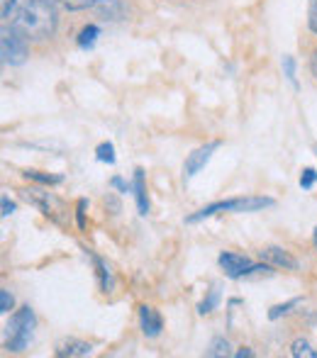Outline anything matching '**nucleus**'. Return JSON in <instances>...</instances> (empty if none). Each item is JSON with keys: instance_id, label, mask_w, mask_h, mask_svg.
I'll return each mask as SVG.
<instances>
[{"instance_id": "f257e3e1", "label": "nucleus", "mask_w": 317, "mask_h": 358, "mask_svg": "<svg viewBox=\"0 0 317 358\" xmlns=\"http://www.w3.org/2000/svg\"><path fill=\"white\" fill-rule=\"evenodd\" d=\"M13 27L27 39H47L57 29V8L52 0H22L13 15Z\"/></svg>"}, {"instance_id": "f03ea898", "label": "nucleus", "mask_w": 317, "mask_h": 358, "mask_svg": "<svg viewBox=\"0 0 317 358\" xmlns=\"http://www.w3.org/2000/svg\"><path fill=\"white\" fill-rule=\"evenodd\" d=\"M34 324H37V317L29 307L17 310L10 317V324L5 329V349L8 351H24L32 339Z\"/></svg>"}, {"instance_id": "7ed1b4c3", "label": "nucleus", "mask_w": 317, "mask_h": 358, "mask_svg": "<svg viewBox=\"0 0 317 358\" xmlns=\"http://www.w3.org/2000/svg\"><path fill=\"white\" fill-rule=\"evenodd\" d=\"M274 205V200L271 198H234V200H223V203H213L208 205V208H203L200 213L190 215L188 224H193V222H200L205 220V217H213L218 213H259V210L264 208H271Z\"/></svg>"}, {"instance_id": "20e7f679", "label": "nucleus", "mask_w": 317, "mask_h": 358, "mask_svg": "<svg viewBox=\"0 0 317 358\" xmlns=\"http://www.w3.org/2000/svg\"><path fill=\"white\" fill-rule=\"evenodd\" d=\"M0 52H3V62L10 66H20L27 62L29 49H27V37L22 32H17L15 27L3 29V39H0Z\"/></svg>"}, {"instance_id": "39448f33", "label": "nucleus", "mask_w": 317, "mask_h": 358, "mask_svg": "<svg viewBox=\"0 0 317 358\" xmlns=\"http://www.w3.org/2000/svg\"><path fill=\"white\" fill-rule=\"evenodd\" d=\"M22 198L27 200L29 205L42 210V215L49 217L52 222H62L64 205L59 203L52 193H44V190H39V188H27V190H22Z\"/></svg>"}, {"instance_id": "423d86ee", "label": "nucleus", "mask_w": 317, "mask_h": 358, "mask_svg": "<svg viewBox=\"0 0 317 358\" xmlns=\"http://www.w3.org/2000/svg\"><path fill=\"white\" fill-rule=\"evenodd\" d=\"M218 261L230 278H244V275L259 273V271L266 268V266H254L246 256H239V254H220Z\"/></svg>"}, {"instance_id": "0eeeda50", "label": "nucleus", "mask_w": 317, "mask_h": 358, "mask_svg": "<svg viewBox=\"0 0 317 358\" xmlns=\"http://www.w3.org/2000/svg\"><path fill=\"white\" fill-rule=\"evenodd\" d=\"M220 142H210V144H205V146H200V149H195L193 154L185 159V166H183V176L185 178H193L195 173H198L200 169H203L205 164L210 161V156H213V151L218 149Z\"/></svg>"}, {"instance_id": "6e6552de", "label": "nucleus", "mask_w": 317, "mask_h": 358, "mask_svg": "<svg viewBox=\"0 0 317 358\" xmlns=\"http://www.w3.org/2000/svg\"><path fill=\"white\" fill-rule=\"evenodd\" d=\"M259 256L266 261V264L276 266V268H283V271H295V268H298V261H295L288 251L279 249V246H266V249L259 251Z\"/></svg>"}, {"instance_id": "1a4fd4ad", "label": "nucleus", "mask_w": 317, "mask_h": 358, "mask_svg": "<svg viewBox=\"0 0 317 358\" xmlns=\"http://www.w3.org/2000/svg\"><path fill=\"white\" fill-rule=\"evenodd\" d=\"M139 324H142V331L147 336H159L161 334V317L154 307H149V305L139 307Z\"/></svg>"}, {"instance_id": "9d476101", "label": "nucleus", "mask_w": 317, "mask_h": 358, "mask_svg": "<svg viewBox=\"0 0 317 358\" xmlns=\"http://www.w3.org/2000/svg\"><path fill=\"white\" fill-rule=\"evenodd\" d=\"M90 344H85V341L80 339H64L57 344V356L59 358H73V356H90Z\"/></svg>"}, {"instance_id": "9b49d317", "label": "nucleus", "mask_w": 317, "mask_h": 358, "mask_svg": "<svg viewBox=\"0 0 317 358\" xmlns=\"http://www.w3.org/2000/svg\"><path fill=\"white\" fill-rule=\"evenodd\" d=\"M134 195H137V208L139 215L149 213V198H147V183H144V171H134Z\"/></svg>"}, {"instance_id": "f8f14e48", "label": "nucleus", "mask_w": 317, "mask_h": 358, "mask_svg": "<svg viewBox=\"0 0 317 358\" xmlns=\"http://www.w3.org/2000/svg\"><path fill=\"white\" fill-rule=\"evenodd\" d=\"M93 264H95V268H98V280H100L103 292H110L113 290V273H110L108 264H105L103 259H98V256H93Z\"/></svg>"}, {"instance_id": "ddd939ff", "label": "nucleus", "mask_w": 317, "mask_h": 358, "mask_svg": "<svg viewBox=\"0 0 317 358\" xmlns=\"http://www.w3.org/2000/svg\"><path fill=\"white\" fill-rule=\"evenodd\" d=\"M290 356L293 358H317V351L305 339H295L290 344Z\"/></svg>"}, {"instance_id": "4468645a", "label": "nucleus", "mask_w": 317, "mask_h": 358, "mask_svg": "<svg viewBox=\"0 0 317 358\" xmlns=\"http://www.w3.org/2000/svg\"><path fill=\"white\" fill-rule=\"evenodd\" d=\"M98 8L103 10V15H108L110 20L122 17V5H120V0H100ZM108 17H105V20H108Z\"/></svg>"}, {"instance_id": "2eb2a0df", "label": "nucleus", "mask_w": 317, "mask_h": 358, "mask_svg": "<svg viewBox=\"0 0 317 358\" xmlns=\"http://www.w3.org/2000/svg\"><path fill=\"white\" fill-rule=\"evenodd\" d=\"M98 34H100V29L95 27V24L83 27V29H80V34H78V47H83V49L93 47V42H95V37H98Z\"/></svg>"}, {"instance_id": "dca6fc26", "label": "nucleus", "mask_w": 317, "mask_h": 358, "mask_svg": "<svg viewBox=\"0 0 317 358\" xmlns=\"http://www.w3.org/2000/svg\"><path fill=\"white\" fill-rule=\"evenodd\" d=\"M218 305H220V290H218V287H213V290L208 292V297H205V300L198 305V312H200V315H208V312H213Z\"/></svg>"}, {"instance_id": "f3484780", "label": "nucleus", "mask_w": 317, "mask_h": 358, "mask_svg": "<svg viewBox=\"0 0 317 358\" xmlns=\"http://www.w3.org/2000/svg\"><path fill=\"white\" fill-rule=\"evenodd\" d=\"M24 176L32 180H37V183H44V185H57L62 183V176H49V173H42V171H24Z\"/></svg>"}, {"instance_id": "a211bd4d", "label": "nucleus", "mask_w": 317, "mask_h": 358, "mask_svg": "<svg viewBox=\"0 0 317 358\" xmlns=\"http://www.w3.org/2000/svg\"><path fill=\"white\" fill-rule=\"evenodd\" d=\"M300 305V297H295V300H288V302H283V305H276V307H271V312H269V320H279V317H283V315H288L293 307H298Z\"/></svg>"}, {"instance_id": "6ab92c4d", "label": "nucleus", "mask_w": 317, "mask_h": 358, "mask_svg": "<svg viewBox=\"0 0 317 358\" xmlns=\"http://www.w3.org/2000/svg\"><path fill=\"white\" fill-rule=\"evenodd\" d=\"M210 358H218V356H230V341L227 339H215L210 344V349L205 351Z\"/></svg>"}, {"instance_id": "aec40b11", "label": "nucleus", "mask_w": 317, "mask_h": 358, "mask_svg": "<svg viewBox=\"0 0 317 358\" xmlns=\"http://www.w3.org/2000/svg\"><path fill=\"white\" fill-rule=\"evenodd\" d=\"M64 10H85V8H93L98 5L100 0H57Z\"/></svg>"}, {"instance_id": "412c9836", "label": "nucleus", "mask_w": 317, "mask_h": 358, "mask_svg": "<svg viewBox=\"0 0 317 358\" xmlns=\"http://www.w3.org/2000/svg\"><path fill=\"white\" fill-rule=\"evenodd\" d=\"M98 161H103V164H115V146L110 142L98 146Z\"/></svg>"}, {"instance_id": "4be33fe9", "label": "nucleus", "mask_w": 317, "mask_h": 358, "mask_svg": "<svg viewBox=\"0 0 317 358\" xmlns=\"http://www.w3.org/2000/svg\"><path fill=\"white\" fill-rule=\"evenodd\" d=\"M283 71H286V76H288L290 83L298 88V80H295V62H293V57H283Z\"/></svg>"}, {"instance_id": "5701e85b", "label": "nucleus", "mask_w": 317, "mask_h": 358, "mask_svg": "<svg viewBox=\"0 0 317 358\" xmlns=\"http://www.w3.org/2000/svg\"><path fill=\"white\" fill-rule=\"evenodd\" d=\"M315 180H317V173L313 169H305L303 176H300V185H303V188H313Z\"/></svg>"}, {"instance_id": "b1692460", "label": "nucleus", "mask_w": 317, "mask_h": 358, "mask_svg": "<svg viewBox=\"0 0 317 358\" xmlns=\"http://www.w3.org/2000/svg\"><path fill=\"white\" fill-rule=\"evenodd\" d=\"M310 17H308V22H310V29L317 34V0H310Z\"/></svg>"}, {"instance_id": "393cba45", "label": "nucleus", "mask_w": 317, "mask_h": 358, "mask_svg": "<svg viewBox=\"0 0 317 358\" xmlns=\"http://www.w3.org/2000/svg\"><path fill=\"white\" fill-rule=\"evenodd\" d=\"M10 307H13V295L8 290H3L0 292V312H10Z\"/></svg>"}, {"instance_id": "a878e982", "label": "nucleus", "mask_w": 317, "mask_h": 358, "mask_svg": "<svg viewBox=\"0 0 317 358\" xmlns=\"http://www.w3.org/2000/svg\"><path fill=\"white\" fill-rule=\"evenodd\" d=\"M13 8H15V0H0V15H3V20L10 17Z\"/></svg>"}, {"instance_id": "bb28decb", "label": "nucleus", "mask_w": 317, "mask_h": 358, "mask_svg": "<svg viewBox=\"0 0 317 358\" xmlns=\"http://www.w3.org/2000/svg\"><path fill=\"white\" fill-rule=\"evenodd\" d=\"M83 213H85V200H80V203H78V227H80V229L85 227V217H83Z\"/></svg>"}, {"instance_id": "cd10ccee", "label": "nucleus", "mask_w": 317, "mask_h": 358, "mask_svg": "<svg viewBox=\"0 0 317 358\" xmlns=\"http://www.w3.org/2000/svg\"><path fill=\"white\" fill-rule=\"evenodd\" d=\"M15 213V205L10 203L8 198H3V217H8V215H13Z\"/></svg>"}, {"instance_id": "c85d7f7f", "label": "nucleus", "mask_w": 317, "mask_h": 358, "mask_svg": "<svg viewBox=\"0 0 317 358\" xmlns=\"http://www.w3.org/2000/svg\"><path fill=\"white\" fill-rule=\"evenodd\" d=\"M113 185H115L118 190H122V193H127V183H125L122 178H113Z\"/></svg>"}, {"instance_id": "c756f323", "label": "nucleus", "mask_w": 317, "mask_h": 358, "mask_svg": "<svg viewBox=\"0 0 317 358\" xmlns=\"http://www.w3.org/2000/svg\"><path fill=\"white\" fill-rule=\"evenodd\" d=\"M310 69H313V76L317 78V49L313 52V59H310Z\"/></svg>"}, {"instance_id": "7c9ffc66", "label": "nucleus", "mask_w": 317, "mask_h": 358, "mask_svg": "<svg viewBox=\"0 0 317 358\" xmlns=\"http://www.w3.org/2000/svg\"><path fill=\"white\" fill-rule=\"evenodd\" d=\"M244 356L249 358V356H254V354H251L249 349H239V351H237V358H244Z\"/></svg>"}, {"instance_id": "2f4dec72", "label": "nucleus", "mask_w": 317, "mask_h": 358, "mask_svg": "<svg viewBox=\"0 0 317 358\" xmlns=\"http://www.w3.org/2000/svg\"><path fill=\"white\" fill-rule=\"evenodd\" d=\"M315 246H317V229H315Z\"/></svg>"}]
</instances>
